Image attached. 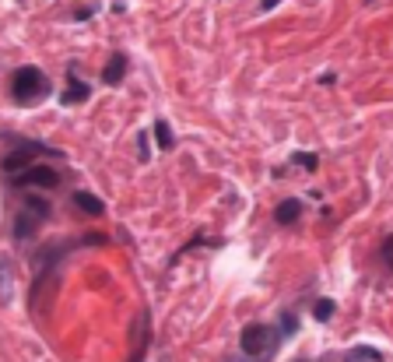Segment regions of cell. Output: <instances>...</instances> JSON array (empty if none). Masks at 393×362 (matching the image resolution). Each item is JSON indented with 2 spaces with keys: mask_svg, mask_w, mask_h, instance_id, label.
I'll use <instances>...</instances> for the list:
<instances>
[{
  "mask_svg": "<svg viewBox=\"0 0 393 362\" xmlns=\"http://www.w3.org/2000/svg\"><path fill=\"white\" fill-rule=\"evenodd\" d=\"M50 78L39 67H18L11 74V99L18 106H39L43 99H50Z\"/></svg>",
  "mask_w": 393,
  "mask_h": 362,
  "instance_id": "6da1fadb",
  "label": "cell"
},
{
  "mask_svg": "<svg viewBox=\"0 0 393 362\" xmlns=\"http://www.w3.org/2000/svg\"><path fill=\"white\" fill-rule=\"evenodd\" d=\"M281 341H284V334H281L278 324H249L239 338L242 359H274Z\"/></svg>",
  "mask_w": 393,
  "mask_h": 362,
  "instance_id": "7a4b0ae2",
  "label": "cell"
},
{
  "mask_svg": "<svg viewBox=\"0 0 393 362\" xmlns=\"http://www.w3.org/2000/svg\"><path fill=\"white\" fill-rule=\"evenodd\" d=\"M39 155H60V151H56V148H46V144H39V141H21L18 148H11V151L0 159V169H4L7 176H14V173L28 169Z\"/></svg>",
  "mask_w": 393,
  "mask_h": 362,
  "instance_id": "3957f363",
  "label": "cell"
},
{
  "mask_svg": "<svg viewBox=\"0 0 393 362\" xmlns=\"http://www.w3.org/2000/svg\"><path fill=\"white\" fill-rule=\"evenodd\" d=\"M11 186H60L63 183V173H56L50 166H28L14 176H7Z\"/></svg>",
  "mask_w": 393,
  "mask_h": 362,
  "instance_id": "277c9868",
  "label": "cell"
},
{
  "mask_svg": "<svg viewBox=\"0 0 393 362\" xmlns=\"http://www.w3.org/2000/svg\"><path fill=\"white\" fill-rule=\"evenodd\" d=\"M88 95H92V85L77 78V63H67V92H60V102L81 106V102H88Z\"/></svg>",
  "mask_w": 393,
  "mask_h": 362,
  "instance_id": "5b68a950",
  "label": "cell"
},
{
  "mask_svg": "<svg viewBox=\"0 0 393 362\" xmlns=\"http://www.w3.org/2000/svg\"><path fill=\"white\" fill-rule=\"evenodd\" d=\"M323 359H327V362H362V359L383 362L387 356H383L379 348H372V345H355V348H344V352H327Z\"/></svg>",
  "mask_w": 393,
  "mask_h": 362,
  "instance_id": "8992f818",
  "label": "cell"
},
{
  "mask_svg": "<svg viewBox=\"0 0 393 362\" xmlns=\"http://www.w3.org/2000/svg\"><path fill=\"white\" fill-rule=\"evenodd\" d=\"M39 225H43V218H39V215H32L28 208H21V211H18V218H14V240L25 243L28 236H36V229H39Z\"/></svg>",
  "mask_w": 393,
  "mask_h": 362,
  "instance_id": "52a82bcc",
  "label": "cell"
},
{
  "mask_svg": "<svg viewBox=\"0 0 393 362\" xmlns=\"http://www.w3.org/2000/svg\"><path fill=\"white\" fill-rule=\"evenodd\" d=\"M70 201H74L77 211H85V215H92V218H102V215H106V204H102L95 193H88V190H74Z\"/></svg>",
  "mask_w": 393,
  "mask_h": 362,
  "instance_id": "ba28073f",
  "label": "cell"
},
{
  "mask_svg": "<svg viewBox=\"0 0 393 362\" xmlns=\"http://www.w3.org/2000/svg\"><path fill=\"white\" fill-rule=\"evenodd\" d=\"M126 67H130V60H126V53H112L109 57V63H106V70H102V81L106 85H119L123 78H126Z\"/></svg>",
  "mask_w": 393,
  "mask_h": 362,
  "instance_id": "9c48e42d",
  "label": "cell"
},
{
  "mask_svg": "<svg viewBox=\"0 0 393 362\" xmlns=\"http://www.w3.org/2000/svg\"><path fill=\"white\" fill-rule=\"evenodd\" d=\"M298 218H302V201H298V197L281 201L278 211H274V222H278V225H295Z\"/></svg>",
  "mask_w": 393,
  "mask_h": 362,
  "instance_id": "30bf717a",
  "label": "cell"
},
{
  "mask_svg": "<svg viewBox=\"0 0 393 362\" xmlns=\"http://www.w3.org/2000/svg\"><path fill=\"white\" fill-rule=\"evenodd\" d=\"M148 331H151V316L148 313H141V341H134V352H130V359L141 362L148 356Z\"/></svg>",
  "mask_w": 393,
  "mask_h": 362,
  "instance_id": "8fae6325",
  "label": "cell"
},
{
  "mask_svg": "<svg viewBox=\"0 0 393 362\" xmlns=\"http://www.w3.org/2000/svg\"><path fill=\"white\" fill-rule=\"evenodd\" d=\"M21 208H28V211H32V215H39L43 222H46V218L53 215L50 201H46V197H39V193H25V204H21Z\"/></svg>",
  "mask_w": 393,
  "mask_h": 362,
  "instance_id": "7c38bea8",
  "label": "cell"
},
{
  "mask_svg": "<svg viewBox=\"0 0 393 362\" xmlns=\"http://www.w3.org/2000/svg\"><path fill=\"white\" fill-rule=\"evenodd\" d=\"M151 130H155V141H158L162 151H172V148H176V134H172V127H168L166 120H155Z\"/></svg>",
  "mask_w": 393,
  "mask_h": 362,
  "instance_id": "4fadbf2b",
  "label": "cell"
},
{
  "mask_svg": "<svg viewBox=\"0 0 393 362\" xmlns=\"http://www.w3.org/2000/svg\"><path fill=\"white\" fill-rule=\"evenodd\" d=\"M291 166H302L306 173H316V169H320V155H313V151H295V155H291Z\"/></svg>",
  "mask_w": 393,
  "mask_h": 362,
  "instance_id": "5bb4252c",
  "label": "cell"
},
{
  "mask_svg": "<svg viewBox=\"0 0 393 362\" xmlns=\"http://www.w3.org/2000/svg\"><path fill=\"white\" fill-rule=\"evenodd\" d=\"M334 313H337V302L334 299H316V306H313V316H316L320 324H327Z\"/></svg>",
  "mask_w": 393,
  "mask_h": 362,
  "instance_id": "9a60e30c",
  "label": "cell"
},
{
  "mask_svg": "<svg viewBox=\"0 0 393 362\" xmlns=\"http://www.w3.org/2000/svg\"><path fill=\"white\" fill-rule=\"evenodd\" d=\"M278 327H281V334H284V338H291V334L298 331V320H295V313H281Z\"/></svg>",
  "mask_w": 393,
  "mask_h": 362,
  "instance_id": "2e32d148",
  "label": "cell"
},
{
  "mask_svg": "<svg viewBox=\"0 0 393 362\" xmlns=\"http://www.w3.org/2000/svg\"><path fill=\"white\" fill-rule=\"evenodd\" d=\"M148 144H151V141H148V134L141 130V134H137V155H141V162L151 159V148H148Z\"/></svg>",
  "mask_w": 393,
  "mask_h": 362,
  "instance_id": "e0dca14e",
  "label": "cell"
},
{
  "mask_svg": "<svg viewBox=\"0 0 393 362\" xmlns=\"http://www.w3.org/2000/svg\"><path fill=\"white\" fill-rule=\"evenodd\" d=\"M379 257H383V264L393 271V236H387L383 240V250H379Z\"/></svg>",
  "mask_w": 393,
  "mask_h": 362,
  "instance_id": "ac0fdd59",
  "label": "cell"
},
{
  "mask_svg": "<svg viewBox=\"0 0 393 362\" xmlns=\"http://www.w3.org/2000/svg\"><path fill=\"white\" fill-rule=\"evenodd\" d=\"M92 14H95V7H77L70 18H74V21H85V18H92Z\"/></svg>",
  "mask_w": 393,
  "mask_h": 362,
  "instance_id": "d6986e66",
  "label": "cell"
},
{
  "mask_svg": "<svg viewBox=\"0 0 393 362\" xmlns=\"http://www.w3.org/2000/svg\"><path fill=\"white\" fill-rule=\"evenodd\" d=\"M278 4H281V0H260V11H274Z\"/></svg>",
  "mask_w": 393,
  "mask_h": 362,
  "instance_id": "ffe728a7",
  "label": "cell"
},
{
  "mask_svg": "<svg viewBox=\"0 0 393 362\" xmlns=\"http://www.w3.org/2000/svg\"><path fill=\"white\" fill-rule=\"evenodd\" d=\"M337 81V74H330V70H327V74H320V85H334Z\"/></svg>",
  "mask_w": 393,
  "mask_h": 362,
  "instance_id": "44dd1931",
  "label": "cell"
}]
</instances>
